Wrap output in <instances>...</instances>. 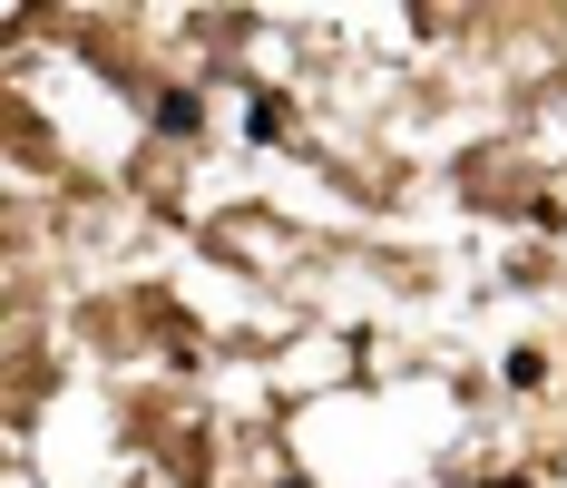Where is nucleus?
Returning a JSON list of instances; mask_svg holds the SVG:
<instances>
[]
</instances>
